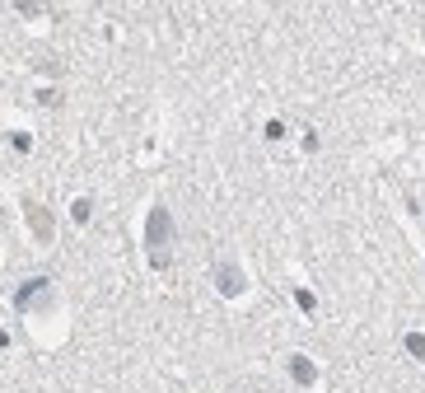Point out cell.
Here are the masks:
<instances>
[{"mask_svg":"<svg viewBox=\"0 0 425 393\" xmlns=\"http://www.w3.org/2000/svg\"><path fill=\"white\" fill-rule=\"evenodd\" d=\"M173 235H178V225H173L168 206H150V216H145V249H150V262H155V267H168Z\"/></svg>","mask_w":425,"mask_h":393,"instance_id":"obj_1","label":"cell"},{"mask_svg":"<svg viewBox=\"0 0 425 393\" xmlns=\"http://www.w3.org/2000/svg\"><path fill=\"white\" fill-rule=\"evenodd\" d=\"M210 276H215L220 295H229V300H239V295L248 290V276H243V267H239V262H215V267H210Z\"/></svg>","mask_w":425,"mask_h":393,"instance_id":"obj_2","label":"cell"},{"mask_svg":"<svg viewBox=\"0 0 425 393\" xmlns=\"http://www.w3.org/2000/svg\"><path fill=\"white\" fill-rule=\"evenodd\" d=\"M24 225L33 230V239H38V244H52L56 220H52V211L42 206V201H24Z\"/></svg>","mask_w":425,"mask_h":393,"instance_id":"obj_3","label":"cell"},{"mask_svg":"<svg viewBox=\"0 0 425 393\" xmlns=\"http://www.w3.org/2000/svg\"><path fill=\"white\" fill-rule=\"evenodd\" d=\"M290 380L309 389V384H318V366H313L309 356H290Z\"/></svg>","mask_w":425,"mask_h":393,"instance_id":"obj_4","label":"cell"},{"mask_svg":"<svg viewBox=\"0 0 425 393\" xmlns=\"http://www.w3.org/2000/svg\"><path fill=\"white\" fill-rule=\"evenodd\" d=\"M70 216H75L80 225H89V216H94V211H89V201H75V206H70Z\"/></svg>","mask_w":425,"mask_h":393,"instance_id":"obj_5","label":"cell"},{"mask_svg":"<svg viewBox=\"0 0 425 393\" xmlns=\"http://www.w3.org/2000/svg\"><path fill=\"white\" fill-rule=\"evenodd\" d=\"M407 351H412V356H421V361H425V337H416V332H412V337H407Z\"/></svg>","mask_w":425,"mask_h":393,"instance_id":"obj_6","label":"cell"}]
</instances>
